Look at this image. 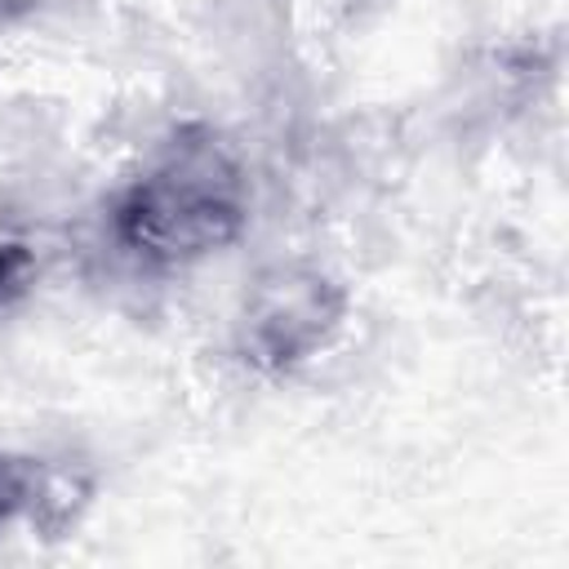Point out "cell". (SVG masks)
I'll list each match as a JSON object with an SVG mask.
<instances>
[{
	"label": "cell",
	"instance_id": "cell-2",
	"mask_svg": "<svg viewBox=\"0 0 569 569\" xmlns=\"http://www.w3.org/2000/svg\"><path fill=\"white\" fill-rule=\"evenodd\" d=\"M342 316L347 293L333 276L302 262H280L262 271L244 298L240 356L267 373L293 369L338 333Z\"/></svg>",
	"mask_w": 569,
	"mask_h": 569
},
{
	"label": "cell",
	"instance_id": "cell-4",
	"mask_svg": "<svg viewBox=\"0 0 569 569\" xmlns=\"http://www.w3.org/2000/svg\"><path fill=\"white\" fill-rule=\"evenodd\" d=\"M31 267H36V262H31V249H27V244H18V240H0V302H9V298L22 293Z\"/></svg>",
	"mask_w": 569,
	"mask_h": 569
},
{
	"label": "cell",
	"instance_id": "cell-1",
	"mask_svg": "<svg viewBox=\"0 0 569 569\" xmlns=\"http://www.w3.org/2000/svg\"><path fill=\"white\" fill-rule=\"evenodd\" d=\"M244 178L213 142H178L116 209L120 240L156 262H191L244 231Z\"/></svg>",
	"mask_w": 569,
	"mask_h": 569
},
{
	"label": "cell",
	"instance_id": "cell-3",
	"mask_svg": "<svg viewBox=\"0 0 569 569\" xmlns=\"http://www.w3.org/2000/svg\"><path fill=\"white\" fill-rule=\"evenodd\" d=\"M40 471L27 458H0V525L18 511H36L40 498Z\"/></svg>",
	"mask_w": 569,
	"mask_h": 569
}]
</instances>
